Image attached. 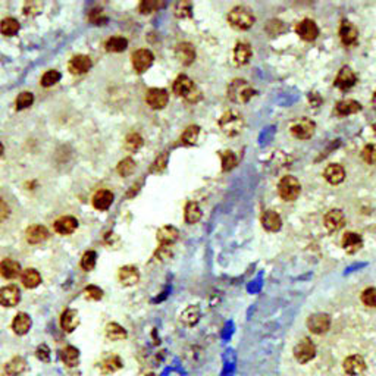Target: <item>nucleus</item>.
<instances>
[{"label":"nucleus","instance_id":"2f4dec72","mask_svg":"<svg viewBox=\"0 0 376 376\" xmlns=\"http://www.w3.org/2000/svg\"><path fill=\"white\" fill-rule=\"evenodd\" d=\"M361 109V105L355 100H351V99H345V100H341L336 103L335 106V112L339 115V116H347V115H351V113H355Z\"/></svg>","mask_w":376,"mask_h":376},{"label":"nucleus","instance_id":"20e7f679","mask_svg":"<svg viewBox=\"0 0 376 376\" xmlns=\"http://www.w3.org/2000/svg\"><path fill=\"white\" fill-rule=\"evenodd\" d=\"M243 125V116L235 111H229L226 112V113H223L221 121H219V127H221V130L223 131V134H226V135H229V137L241 133Z\"/></svg>","mask_w":376,"mask_h":376},{"label":"nucleus","instance_id":"473e14b6","mask_svg":"<svg viewBox=\"0 0 376 376\" xmlns=\"http://www.w3.org/2000/svg\"><path fill=\"white\" fill-rule=\"evenodd\" d=\"M21 281H23L24 287L27 288H36L40 285L42 282V275L39 273V270L30 267V269H25L23 273H21Z\"/></svg>","mask_w":376,"mask_h":376},{"label":"nucleus","instance_id":"a18cd8bd","mask_svg":"<svg viewBox=\"0 0 376 376\" xmlns=\"http://www.w3.org/2000/svg\"><path fill=\"white\" fill-rule=\"evenodd\" d=\"M199 127L191 125V127H188V128L184 131V134L181 135V141H182L184 144H194V143L197 141V138H199Z\"/></svg>","mask_w":376,"mask_h":376},{"label":"nucleus","instance_id":"bb28decb","mask_svg":"<svg viewBox=\"0 0 376 376\" xmlns=\"http://www.w3.org/2000/svg\"><path fill=\"white\" fill-rule=\"evenodd\" d=\"M262 225H263V228L267 229V231L275 232V231H279V229H281V226H282V219H281V216H279L276 212H273V210H266L265 213L262 215Z\"/></svg>","mask_w":376,"mask_h":376},{"label":"nucleus","instance_id":"9d476101","mask_svg":"<svg viewBox=\"0 0 376 376\" xmlns=\"http://www.w3.org/2000/svg\"><path fill=\"white\" fill-rule=\"evenodd\" d=\"M169 94L163 89H150L146 94V102L152 109H163L168 105Z\"/></svg>","mask_w":376,"mask_h":376},{"label":"nucleus","instance_id":"e433bc0d","mask_svg":"<svg viewBox=\"0 0 376 376\" xmlns=\"http://www.w3.org/2000/svg\"><path fill=\"white\" fill-rule=\"evenodd\" d=\"M251 58V47L247 43H238L234 49V59L237 65H245Z\"/></svg>","mask_w":376,"mask_h":376},{"label":"nucleus","instance_id":"0e129e2a","mask_svg":"<svg viewBox=\"0 0 376 376\" xmlns=\"http://www.w3.org/2000/svg\"><path fill=\"white\" fill-rule=\"evenodd\" d=\"M373 130H375V133H376V124H375V125H373Z\"/></svg>","mask_w":376,"mask_h":376},{"label":"nucleus","instance_id":"72a5a7b5","mask_svg":"<svg viewBox=\"0 0 376 376\" xmlns=\"http://www.w3.org/2000/svg\"><path fill=\"white\" fill-rule=\"evenodd\" d=\"M61 358L62 361L69 366V367H75L80 363V350L75 348L74 345H67L62 351H61Z\"/></svg>","mask_w":376,"mask_h":376},{"label":"nucleus","instance_id":"58836bf2","mask_svg":"<svg viewBox=\"0 0 376 376\" xmlns=\"http://www.w3.org/2000/svg\"><path fill=\"white\" fill-rule=\"evenodd\" d=\"M106 50L108 52H113V53H121L124 52L127 47H128V40L124 39V37H119V36H115V37H111L108 42H106Z\"/></svg>","mask_w":376,"mask_h":376},{"label":"nucleus","instance_id":"f3484780","mask_svg":"<svg viewBox=\"0 0 376 376\" xmlns=\"http://www.w3.org/2000/svg\"><path fill=\"white\" fill-rule=\"evenodd\" d=\"M118 278L122 285L125 287H133L140 281V272L135 266H124L119 269Z\"/></svg>","mask_w":376,"mask_h":376},{"label":"nucleus","instance_id":"de8ad7c7","mask_svg":"<svg viewBox=\"0 0 376 376\" xmlns=\"http://www.w3.org/2000/svg\"><path fill=\"white\" fill-rule=\"evenodd\" d=\"M361 303L367 307H376V288L370 287L366 288L363 292H361Z\"/></svg>","mask_w":376,"mask_h":376},{"label":"nucleus","instance_id":"9b49d317","mask_svg":"<svg viewBox=\"0 0 376 376\" xmlns=\"http://www.w3.org/2000/svg\"><path fill=\"white\" fill-rule=\"evenodd\" d=\"M21 300V291L17 285H6L0 289V304L5 307H14Z\"/></svg>","mask_w":376,"mask_h":376},{"label":"nucleus","instance_id":"cd10ccee","mask_svg":"<svg viewBox=\"0 0 376 376\" xmlns=\"http://www.w3.org/2000/svg\"><path fill=\"white\" fill-rule=\"evenodd\" d=\"M25 369H27V361H25V358L20 357V355L14 357L12 360H9L5 364V373L9 376L23 375Z\"/></svg>","mask_w":376,"mask_h":376},{"label":"nucleus","instance_id":"4be33fe9","mask_svg":"<svg viewBox=\"0 0 376 376\" xmlns=\"http://www.w3.org/2000/svg\"><path fill=\"white\" fill-rule=\"evenodd\" d=\"M0 275L6 279H15L21 275V266L12 259H5L0 262Z\"/></svg>","mask_w":376,"mask_h":376},{"label":"nucleus","instance_id":"2eb2a0df","mask_svg":"<svg viewBox=\"0 0 376 376\" xmlns=\"http://www.w3.org/2000/svg\"><path fill=\"white\" fill-rule=\"evenodd\" d=\"M339 39L344 46H354L358 39V30L350 21H342L339 27Z\"/></svg>","mask_w":376,"mask_h":376},{"label":"nucleus","instance_id":"864d4df0","mask_svg":"<svg viewBox=\"0 0 376 376\" xmlns=\"http://www.w3.org/2000/svg\"><path fill=\"white\" fill-rule=\"evenodd\" d=\"M159 8H160V3H159V2L144 0V2H141V5H140V12L144 14V15H147V14L155 12L156 9H159Z\"/></svg>","mask_w":376,"mask_h":376},{"label":"nucleus","instance_id":"5fc2aeb1","mask_svg":"<svg viewBox=\"0 0 376 376\" xmlns=\"http://www.w3.org/2000/svg\"><path fill=\"white\" fill-rule=\"evenodd\" d=\"M171 257H172V251H171L169 245H162L155 254V259L159 260V262H165V260H168Z\"/></svg>","mask_w":376,"mask_h":376},{"label":"nucleus","instance_id":"7ed1b4c3","mask_svg":"<svg viewBox=\"0 0 376 376\" xmlns=\"http://www.w3.org/2000/svg\"><path fill=\"white\" fill-rule=\"evenodd\" d=\"M254 94V89L245 80H234L228 87V97L235 103H245Z\"/></svg>","mask_w":376,"mask_h":376},{"label":"nucleus","instance_id":"b1692460","mask_svg":"<svg viewBox=\"0 0 376 376\" xmlns=\"http://www.w3.org/2000/svg\"><path fill=\"white\" fill-rule=\"evenodd\" d=\"M341 244H342V248H344L347 253L354 254V253H357V251L363 247V240H361V237H360L358 234H355V232H347V234H344Z\"/></svg>","mask_w":376,"mask_h":376},{"label":"nucleus","instance_id":"a211bd4d","mask_svg":"<svg viewBox=\"0 0 376 376\" xmlns=\"http://www.w3.org/2000/svg\"><path fill=\"white\" fill-rule=\"evenodd\" d=\"M175 56L182 65H191L196 59V49L190 43H179L175 49Z\"/></svg>","mask_w":376,"mask_h":376},{"label":"nucleus","instance_id":"8fccbe9b","mask_svg":"<svg viewBox=\"0 0 376 376\" xmlns=\"http://www.w3.org/2000/svg\"><path fill=\"white\" fill-rule=\"evenodd\" d=\"M175 15L178 18H188L191 15V3L179 2L175 5Z\"/></svg>","mask_w":376,"mask_h":376},{"label":"nucleus","instance_id":"39448f33","mask_svg":"<svg viewBox=\"0 0 376 376\" xmlns=\"http://www.w3.org/2000/svg\"><path fill=\"white\" fill-rule=\"evenodd\" d=\"M301 191V184L300 181L292 175H287L279 181L278 185V193L281 196V199L285 201H294L300 196Z\"/></svg>","mask_w":376,"mask_h":376},{"label":"nucleus","instance_id":"09e8293b","mask_svg":"<svg viewBox=\"0 0 376 376\" xmlns=\"http://www.w3.org/2000/svg\"><path fill=\"white\" fill-rule=\"evenodd\" d=\"M33 102H34L33 93L24 91V93H21V94L18 96V99H17V109H18V111L27 109V108H30V106L33 105Z\"/></svg>","mask_w":376,"mask_h":376},{"label":"nucleus","instance_id":"e2e57ef3","mask_svg":"<svg viewBox=\"0 0 376 376\" xmlns=\"http://www.w3.org/2000/svg\"><path fill=\"white\" fill-rule=\"evenodd\" d=\"M146 376H156V375H155V373H147Z\"/></svg>","mask_w":376,"mask_h":376},{"label":"nucleus","instance_id":"4468645a","mask_svg":"<svg viewBox=\"0 0 376 376\" xmlns=\"http://www.w3.org/2000/svg\"><path fill=\"white\" fill-rule=\"evenodd\" d=\"M355 81H357V77H355L353 69L348 67H344L341 68V71L338 72L333 84H335V87H338L339 90H348L355 84Z\"/></svg>","mask_w":376,"mask_h":376},{"label":"nucleus","instance_id":"f704fd0d","mask_svg":"<svg viewBox=\"0 0 376 376\" xmlns=\"http://www.w3.org/2000/svg\"><path fill=\"white\" fill-rule=\"evenodd\" d=\"M105 335L109 341H122V339H127V336H128L127 331L115 322H111L106 325Z\"/></svg>","mask_w":376,"mask_h":376},{"label":"nucleus","instance_id":"5701e85b","mask_svg":"<svg viewBox=\"0 0 376 376\" xmlns=\"http://www.w3.org/2000/svg\"><path fill=\"white\" fill-rule=\"evenodd\" d=\"M80 325V314L74 309H67L61 316V326L65 332H72Z\"/></svg>","mask_w":376,"mask_h":376},{"label":"nucleus","instance_id":"aec40b11","mask_svg":"<svg viewBox=\"0 0 376 376\" xmlns=\"http://www.w3.org/2000/svg\"><path fill=\"white\" fill-rule=\"evenodd\" d=\"M323 178L332 184V185H336V184H341L345 178V171L341 165H336V163H331L326 166V169L323 171Z\"/></svg>","mask_w":376,"mask_h":376},{"label":"nucleus","instance_id":"bf43d9fd","mask_svg":"<svg viewBox=\"0 0 376 376\" xmlns=\"http://www.w3.org/2000/svg\"><path fill=\"white\" fill-rule=\"evenodd\" d=\"M8 216H9V207L3 200H0V222L5 221Z\"/></svg>","mask_w":376,"mask_h":376},{"label":"nucleus","instance_id":"6e6552de","mask_svg":"<svg viewBox=\"0 0 376 376\" xmlns=\"http://www.w3.org/2000/svg\"><path fill=\"white\" fill-rule=\"evenodd\" d=\"M153 61H155V56H153V53H152L150 50H147V49H140V50L134 52L133 67L138 74L146 72L149 68L153 65Z\"/></svg>","mask_w":376,"mask_h":376},{"label":"nucleus","instance_id":"37998d69","mask_svg":"<svg viewBox=\"0 0 376 376\" xmlns=\"http://www.w3.org/2000/svg\"><path fill=\"white\" fill-rule=\"evenodd\" d=\"M96 262H97V254H96V251H86L84 254H83V257H81V262H80V265L81 267L86 270V272H91L94 267H96Z\"/></svg>","mask_w":376,"mask_h":376},{"label":"nucleus","instance_id":"a19ab883","mask_svg":"<svg viewBox=\"0 0 376 376\" xmlns=\"http://www.w3.org/2000/svg\"><path fill=\"white\" fill-rule=\"evenodd\" d=\"M221 157H222V169H223V171H231V169H234V168L237 166V163H238L237 156H235L234 152H231V150L222 152Z\"/></svg>","mask_w":376,"mask_h":376},{"label":"nucleus","instance_id":"052dcab7","mask_svg":"<svg viewBox=\"0 0 376 376\" xmlns=\"http://www.w3.org/2000/svg\"><path fill=\"white\" fill-rule=\"evenodd\" d=\"M3 150H5V147H3V144L0 143V156L3 155Z\"/></svg>","mask_w":376,"mask_h":376},{"label":"nucleus","instance_id":"c85d7f7f","mask_svg":"<svg viewBox=\"0 0 376 376\" xmlns=\"http://www.w3.org/2000/svg\"><path fill=\"white\" fill-rule=\"evenodd\" d=\"M122 366H124V363H122V358L119 355H109L100 363V370L105 375H111V373L121 370Z\"/></svg>","mask_w":376,"mask_h":376},{"label":"nucleus","instance_id":"423d86ee","mask_svg":"<svg viewBox=\"0 0 376 376\" xmlns=\"http://www.w3.org/2000/svg\"><path fill=\"white\" fill-rule=\"evenodd\" d=\"M314 355H316V347H314V344L310 341L309 338H303L294 347V357L301 364L309 363L310 360L314 358Z\"/></svg>","mask_w":376,"mask_h":376},{"label":"nucleus","instance_id":"3c124183","mask_svg":"<svg viewBox=\"0 0 376 376\" xmlns=\"http://www.w3.org/2000/svg\"><path fill=\"white\" fill-rule=\"evenodd\" d=\"M361 157H363V160H364L366 163H369V165L376 163V146H373V144H367V146L363 149V152H361Z\"/></svg>","mask_w":376,"mask_h":376},{"label":"nucleus","instance_id":"7c9ffc66","mask_svg":"<svg viewBox=\"0 0 376 376\" xmlns=\"http://www.w3.org/2000/svg\"><path fill=\"white\" fill-rule=\"evenodd\" d=\"M31 317L27 313H18L12 322V329L17 335H25L31 328Z\"/></svg>","mask_w":376,"mask_h":376},{"label":"nucleus","instance_id":"79ce46f5","mask_svg":"<svg viewBox=\"0 0 376 376\" xmlns=\"http://www.w3.org/2000/svg\"><path fill=\"white\" fill-rule=\"evenodd\" d=\"M116 171H118V174L121 177H130L134 171H135V162H134L131 157H127V159H124V160L119 162Z\"/></svg>","mask_w":376,"mask_h":376},{"label":"nucleus","instance_id":"f03ea898","mask_svg":"<svg viewBox=\"0 0 376 376\" xmlns=\"http://www.w3.org/2000/svg\"><path fill=\"white\" fill-rule=\"evenodd\" d=\"M256 21L253 12L245 8V6H235L234 9H231V12L228 14V23L232 27L238 28V30H248L253 27V24Z\"/></svg>","mask_w":376,"mask_h":376},{"label":"nucleus","instance_id":"c756f323","mask_svg":"<svg viewBox=\"0 0 376 376\" xmlns=\"http://www.w3.org/2000/svg\"><path fill=\"white\" fill-rule=\"evenodd\" d=\"M112 203H113V194H112L109 190H100L93 197V206L97 210H106V209H109Z\"/></svg>","mask_w":376,"mask_h":376},{"label":"nucleus","instance_id":"a878e982","mask_svg":"<svg viewBox=\"0 0 376 376\" xmlns=\"http://www.w3.org/2000/svg\"><path fill=\"white\" fill-rule=\"evenodd\" d=\"M178 229L175 226H171V225H166V226H162L159 231H157V241L162 244V245H171L174 244L178 240Z\"/></svg>","mask_w":376,"mask_h":376},{"label":"nucleus","instance_id":"0eeeda50","mask_svg":"<svg viewBox=\"0 0 376 376\" xmlns=\"http://www.w3.org/2000/svg\"><path fill=\"white\" fill-rule=\"evenodd\" d=\"M307 328L314 335H322L331 328V316L326 313H314L307 319Z\"/></svg>","mask_w":376,"mask_h":376},{"label":"nucleus","instance_id":"4c0bfd02","mask_svg":"<svg viewBox=\"0 0 376 376\" xmlns=\"http://www.w3.org/2000/svg\"><path fill=\"white\" fill-rule=\"evenodd\" d=\"M201 219V209L196 201H188L185 206V222L194 225Z\"/></svg>","mask_w":376,"mask_h":376},{"label":"nucleus","instance_id":"412c9836","mask_svg":"<svg viewBox=\"0 0 376 376\" xmlns=\"http://www.w3.org/2000/svg\"><path fill=\"white\" fill-rule=\"evenodd\" d=\"M27 241L30 244H39L49 238V231L43 225H33L27 229Z\"/></svg>","mask_w":376,"mask_h":376},{"label":"nucleus","instance_id":"680f3d73","mask_svg":"<svg viewBox=\"0 0 376 376\" xmlns=\"http://www.w3.org/2000/svg\"><path fill=\"white\" fill-rule=\"evenodd\" d=\"M373 106H375V109H376V93H375V96H373Z\"/></svg>","mask_w":376,"mask_h":376},{"label":"nucleus","instance_id":"6e6d98bb","mask_svg":"<svg viewBox=\"0 0 376 376\" xmlns=\"http://www.w3.org/2000/svg\"><path fill=\"white\" fill-rule=\"evenodd\" d=\"M166 162H168V155H166V153L160 155L155 160V163H153V166L150 168V171H152V172H162V171L166 168Z\"/></svg>","mask_w":376,"mask_h":376},{"label":"nucleus","instance_id":"c9c22d12","mask_svg":"<svg viewBox=\"0 0 376 376\" xmlns=\"http://www.w3.org/2000/svg\"><path fill=\"white\" fill-rule=\"evenodd\" d=\"M200 307L199 306H188L187 309L181 313V322L185 323L187 326H194L200 320Z\"/></svg>","mask_w":376,"mask_h":376},{"label":"nucleus","instance_id":"c03bdc74","mask_svg":"<svg viewBox=\"0 0 376 376\" xmlns=\"http://www.w3.org/2000/svg\"><path fill=\"white\" fill-rule=\"evenodd\" d=\"M141 146H143V137L140 134L131 133L127 135V138H125V147H127V150L137 152Z\"/></svg>","mask_w":376,"mask_h":376},{"label":"nucleus","instance_id":"ddd939ff","mask_svg":"<svg viewBox=\"0 0 376 376\" xmlns=\"http://www.w3.org/2000/svg\"><path fill=\"white\" fill-rule=\"evenodd\" d=\"M314 128H316L314 122L307 119V118H304V119H301L300 122H297L295 125L291 127V134L294 137L300 138V140H309V138H311V135L314 134Z\"/></svg>","mask_w":376,"mask_h":376},{"label":"nucleus","instance_id":"4d7b16f0","mask_svg":"<svg viewBox=\"0 0 376 376\" xmlns=\"http://www.w3.org/2000/svg\"><path fill=\"white\" fill-rule=\"evenodd\" d=\"M36 355H37V358L42 360L43 363H49V361H50V350H49V347H47L46 344L39 345V348H37V351H36Z\"/></svg>","mask_w":376,"mask_h":376},{"label":"nucleus","instance_id":"dca6fc26","mask_svg":"<svg viewBox=\"0 0 376 376\" xmlns=\"http://www.w3.org/2000/svg\"><path fill=\"white\" fill-rule=\"evenodd\" d=\"M325 226L329 229V231H339L344 225H345V215L342 210L339 209H333V210H329L326 215H325Z\"/></svg>","mask_w":376,"mask_h":376},{"label":"nucleus","instance_id":"f8f14e48","mask_svg":"<svg viewBox=\"0 0 376 376\" xmlns=\"http://www.w3.org/2000/svg\"><path fill=\"white\" fill-rule=\"evenodd\" d=\"M295 31H297V34H298L303 40H306V42H313V40H316L317 36H319V28H317L316 23L311 21V20H303L301 23L297 24Z\"/></svg>","mask_w":376,"mask_h":376},{"label":"nucleus","instance_id":"393cba45","mask_svg":"<svg viewBox=\"0 0 376 376\" xmlns=\"http://www.w3.org/2000/svg\"><path fill=\"white\" fill-rule=\"evenodd\" d=\"M78 226V221L74 216H62L55 222V231L61 235L72 234Z\"/></svg>","mask_w":376,"mask_h":376},{"label":"nucleus","instance_id":"13d9d810","mask_svg":"<svg viewBox=\"0 0 376 376\" xmlns=\"http://www.w3.org/2000/svg\"><path fill=\"white\" fill-rule=\"evenodd\" d=\"M90 20H91V23H94L96 25H102L108 18L102 14V11H93L91 15H90Z\"/></svg>","mask_w":376,"mask_h":376},{"label":"nucleus","instance_id":"f257e3e1","mask_svg":"<svg viewBox=\"0 0 376 376\" xmlns=\"http://www.w3.org/2000/svg\"><path fill=\"white\" fill-rule=\"evenodd\" d=\"M172 90H174V93L177 96L187 99L188 102H197L201 97L200 90L196 87V84L187 75H179L177 80L174 81Z\"/></svg>","mask_w":376,"mask_h":376},{"label":"nucleus","instance_id":"6ab92c4d","mask_svg":"<svg viewBox=\"0 0 376 376\" xmlns=\"http://www.w3.org/2000/svg\"><path fill=\"white\" fill-rule=\"evenodd\" d=\"M91 59L86 55H78L75 58H72L68 64V69L69 72L75 74V75H80V74H86L87 71H90L91 68Z\"/></svg>","mask_w":376,"mask_h":376},{"label":"nucleus","instance_id":"603ef678","mask_svg":"<svg viewBox=\"0 0 376 376\" xmlns=\"http://www.w3.org/2000/svg\"><path fill=\"white\" fill-rule=\"evenodd\" d=\"M84 294H86V297L89 298V300H94V301H99V300H102L103 298V289L99 287H96V285H89V287L84 289Z\"/></svg>","mask_w":376,"mask_h":376},{"label":"nucleus","instance_id":"ea45409f","mask_svg":"<svg viewBox=\"0 0 376 376\" xmlns=\"http://www.w3.org/2000/svg\"><path fill=\"white\" fill-rule=\"evenodd\" d=\"M20 31V23L14 18H6L0 23V33L3 36L12 37Z\"/></svg>","mask_w":376,"mask_h":376},{"label":"nucleus","instance_id":"1a4fd4ad","mask_svg":"<svg viewBox=\"0 0 376 376\" xmlns=\"http://www.w3.org/2000/svg\"><path fill=\"white\" fill-rule=\"evenodd\" d=\"M342 367L348 376H358L366 370V361L360 354H353L344 360Z\"/></svg>","mask_w":376,"mask_h":376},{"label":"nucleus","instance_id":"49530a36","mask_svg":"<svg viewBox=\"0 0 376 376\" xmlns=\"http://www.w3.org/2000/svg\"><path fill=\"white\" fill-rule=\"evenodd\" d=\"M61 77H62V75H61L59 71H55V69L47 71L45 75L42 77V86H43V87H52V86H55L56 83H59Z\"/></svg>","mask_w":376,"mask_h":376}]
</instances>
